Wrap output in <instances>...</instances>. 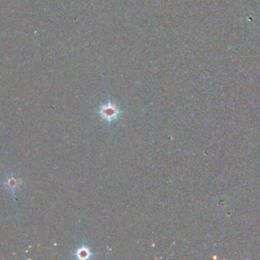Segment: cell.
<instances>
[{
    "instance_id": "1",
    "label": "cell",
    "mask_w": 260,
    "mask_h": 260,
    "mask_svg": "<svg viewBox=\"0 0 260 260\" xmlns=\"http://www.w3.org/2000/svg\"><path fill=\"white\" fill-rule=\"evenodd\" d=\"M122 114L123 112L120 106L111 98H107L106 101L101 103L98 107V115L100 119L108 125L116 123Z\"/></svg>"
},
{
    "instance_id": "2",
    "label": "cell",
    "mask_w": 260,
    "mask_h": 260,
    "mask_svg": "<svg viewBox=\"0 0 260 260\" xmlns=\"http://www.w3.org/2000/svg\"><path fill=\"white\" fill-rule=\"evenodd\" d=\"M21 184H22V179H20L19 177H16L12 171H9L8 177L2 183L4 188L8 189L12 193L13 197L16 196V190L21 186Z\"/></svg>"
},
{
    "instance_id": "3",
    "label": "cell",
    "mask_w": 260,
    "mask_h": 260,
    "mask_svg": "<svg viewBox=\"0 0 260 260\" xmlns=\"http://www.w3.org/2000/svg\"><path fill=\"white\" fill-rule=\"evenodd\" d=\"M93 252L91 248L86 244V243H81L78 245L76 250L73 252V257L75 259H80V260H87L92 258Z\"/></svg>"
}]
</instances>
